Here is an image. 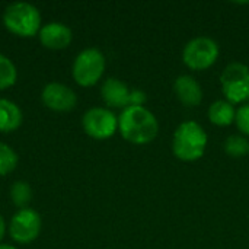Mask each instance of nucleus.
<instances>
[{
    "mask_svg": "<svg viewBox=\"0 0 249 249\" xmlns=\"http://www.w3.org/2000/svg\"><path fill=\"white\" fill-rule=\"evenodd\" d=\"M235 123L241 133L245 136H249V104H244L236 109Z\"/></svg>",
    "mask_w": 249,
    "mask_h": 249,
    "instance_id": "obj_19",
    "label": "nucleus"
},
{
    "mask_svg": "<svg viewBox=\"0 0 249 249\" xmlns=\"http://www.w3.org/2000/svg\"><path fill=\"white\" fill-rule=\"evenodd\" d=\"M23 115L20 108L9 99L0 98V133H12L20 127Z\"/></svg>",
    "mask_w": 249,
    "mask_h": 249,
    "instance_id": "obj_13",
    "label": "nucleus"
},
{
    "mask_svg": "<svg viewBox=\"0 0 249 249\" xmlns=\"http://www.w3.org/2000/svg\"><path fill=\"white\" fill-rule=\"evenodd\" d=\"M131 89L120 79L109 77L101 86V96L104 102L111 108L125 109L130 107Z\"/></svg>",
    "mask_w": 249,
    "mask_h": 249,
    "instance_id": "obj_11",
    "label": "nucleus"
},
{
    "mask_svg": "<svg viewBox=\"0 0 249 249\" xmlns=\"http://www.w3.org/2000/svg\"><path fill=\"white\" fill-rule=\"evenodd\" d=\"M0 249H18L16 247H12V245H6V244H0Z\"/></svg>",
    "mask_w": 249,
    "mask_h": 249,
    "instance_id": "obj_22",
    "label": "nucleus"
},
{
    "mask_svg": "<svg viewBox=\"0 0 249 249\" xmlns=\"http://www.w3.org/2000/svg\"><path fill=\"white\" fill-rule=\"evenodd\" d=\"M118 131L131 144H147L159 133V123L153 112L144 107H128L118 117Z\"/></svg>",
    "mask_w": 249,
    "mask_h": 249,
    "instance_id": "obj_1",
    "label": "nucleus"
},
{
    "mask_svg": "<svg viewBox=\"0 0 249 249\" xmlns=\"http://www.w3.org/2000/svg\"><path fill=\"white\" fill-rule=\"evenodd\" d=\"M4 233H6V222H4L3 216L0 214V241L3 239Z\"/></svg>",
    "mask_w": 249,
    "mask_h": 249,
    "instance_id": "obj_21",
    "label": "nucleus"
},
{
    "mask_svg": "<svg viewBox=\"0 0 249 249\" xmlns=\"http://www.w3.org/2000/svg\"><path fill=\"white\" fill-rule=\"evenodd\" d=\"M105 55L98 48H85L80 51L71 67V74L74 82L82 88H90L96 85L105 71Z\"/></svg>",
    "mask_w": 249,
    "mask_h": 249,
    "instance_id": "obj_4",
    "label": "nucleus"
},
{
    "mask_svg": "<svg viewBox=\"0 0 249 249\" xmlns=\"http://www.w3.org/2000/svg\"><path fill=\"white\" fill-rule=\"evenodd\" d=\"M39 42L48 50H64L70 45L73 39L71 29L61 23V22H48L41 26L39 32Z\"/></svg>",
    "mask_w": 249,
    "mask_h": 249,
    "instance_id": "obj_10",
    "label": "nucleus"
},
{
    "mask_svg": "<svg viewBox=\"0 0 249 249\" xmlns=\"http://www.w3.org/2000/svg\"><path fill=\"white\" fill-rule=\"evenodd\" d=\"M219 45L209 36H197L188 41L182 51L184 64L191 70H207L219 58Z\"/></svg>",
    "mask_w": 249,
    "mask_h": 249,
    "instance_id": "obj_6",
    "label": "nucleus"
},
{
    "mask_svg": "<svg viewBox=\"0 0 249 249\" xmlns=\"http://www.w3.org/2000/svg\"><path fill=\"white\" fill-rule=\"evenodd\" d=\"M83 131L95 140H107L118 130V117L108 108L95 107L82 117Z\"/></svg>",
    "mask_w": 249,
    "mask_h": 249,
    "instance_id": "obj_7",
    "label": "nucleus"
},
{
    "mask_svg": "<svg viewBox=\"0 0 249 249\" xmlns=\"http://www.w3.org/2000/svg\"><path fill=\"white\" fill-rule=\"evenodd\" d=\"M225 152L232 158H244L249 153V142L247 137L232 134L225 142Z\"/></svg>",
    "mask_w": 249,
    "mask_h": 249,
    "instance_id": "obj_17",
    "label": "nucleus"
},
{
    "mask_svg": "<svg viewBox=\"0 0 249 249\" xmlns=\"http://www.w3.org/2000/svg\"><path fill=\"white\" fill-rule=\"evenodd\" d=\"M16 79H18L16 66L9 57L0 54V90L13 86Z\"/></svg>",
    "mask_w": 249,
    "mask_h": 249,
    "instance_id": "obj_16",
    "label": "nucleus"
},
{
    "mask_svg": "<svg viewBox=\"0 0 249 249\" xmlns=\"http://www.w3.org/2000/svg\"><path fill=\"white\" fill-rule=\"evenodd\" d=\"M10 200L12 203L20 210V209H26L28 204L32 200V188L28 182L25 181H16L13 182V185L10 187L9 191Z\"/></svg>",
    "mask_w": 249,
    "mask_h": 249,
    "instance_id": "obj_15",
    "label": "nucleus"
},
{
    "mask_svg": "<svg viewBox=\"0 0 249 249\" xmlns=\"http://www.w3.org/2000/svg\"><path fill=\"white\" fill-rule=\"evenodd\" d=\"M174 92L178 101L185 107H198L203 101V88L190 74H182L174 82Z\"/></svg>",
    "mask_w": 249,
    "mask_h": 249,
    "instance_id": "obj_12",
    "label": "nucleus"
},
{
    "mask_svg": "<svg viewBox=\"0 0 249 249\" xmlns=\"http://www.w3.org/2000/svg\"><path fill=\"white\" fill-rule=\"evenodd\" d=\"M207 147V133L196 121H184L174 133L172 152L182 162H196L203 158Z\"/></svg>",
    "mask_w": 249,
    "mask_h": 249,
    "instance_id": "obj_2",
    "label": "nucleus"
},
{
    "mask_svg": "<svg viewBox=\"0 0 249 249\" xmlns=\"http://www.w3.org/2000/svg\"><path fill=\"white\" fill-rule=\"evenodd\" d=\"M42 222L36 210L26 207L18 210L9 223V235L18 244H31L41 233Z\"/></svg>",
    "mask_w": 249,
    "mask_h": 249,
    "instance_id": "obj_8",
    "label": "nucleus"
},
{
    "mask_svg": "<svg viewBox=\"0 0 249 249\" xmlns=\"http://www.w3.org/2000/svg\"><path fill=\"white\" fill-rule=\"evenodd\" d=\"M144 102H146V93L140 89H131L130 107H143Z\"/></svg>",
    "mask_w": 249,
    "mask_h": 249,
    "instance_id": "obj_20",
    "label": "nucleus"
},
{
    "mask_svg": "<svg viewBox=\"0 0 249 249\" xmlns=\"http://www.w3.org/2000/svg\"><path fill=\"white\" fill-rule=\"evenodd\" d=\"M3 25L6 29L22 38H31L41 29V13L36 6L28 1H13L3 12Z\"/></svg>",
    "mask_w": 249,
    "mask_h": 249,
    "instance_id": "obj_3",
    "label": "nucleus"
},
{
    "mask_svg": "<svg viewBox=\"0 0 249 249\" xmlns=\"http://www.w3.org/2000/svg\"><path fill=\"white\" fill-rule=\"evenodd\" d=\"M42 104L55 112H69L77 104V96L71 88L60 82H50L41 92Z\"/></svg>",
    "mask_w": 249,
    "mask_h": 249,
    "instance_id": "obj_9",
    "label": "nucleus"
},
{
    "mask_svg": "<svg viewBox=\"0 0 249 249\" xmlns=\"http://www.w3.org/2000/svg\"><path fill=\"white\" fill-rule=\"evenodd\" d=\"M235 117H236V109L226 99L216 101L209 108V120L212 124L217 127L231 125L232 123H235Z\"/></svg>",
    "mask_w": 249,
    "mask_h": 249,
    "instance_id": "obj_14",
    "label": "nucleus"
},
{
    "mask_svg": "<svg viewBox=\"0 0 249 249\" xmlns=\"http://www.w3.org/2000/svg\"><path fill=\"white\" fill-rule=\"evenodd\" d=\"M18 166V155L16 152L6 143L0 142V177H4L15 171Z\"/></svg>",
    "mask_w": 249,
    "mask_h": 249,
    "instance_id": "obj_18",
    "label": "nucleus"
},
{
    "mask_svg": "<svg viewBox=\"0 0 249 249\" xmlns=\"http://www.w3.org/2000/svg\"><path fill=\"white\" fill-rule=\"evenodd\" d=\"M222 92L232 105L249 99V67L242 63H231L220 76Z\"/></svg>",
    "mask_w": 249,
    "mask_h": 249,
    "instance_id": "obj_5",
    "label": "nucleus"
}]
</instances>
